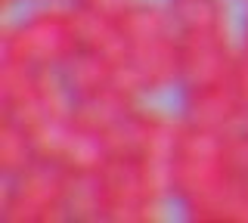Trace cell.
Returning a JSON list of instances; mask_svg holds the SVG:
<instances>
[{"label": "cell", "instance_id": "cell-1", "mask_svg": "<svg viewBox=\"0 0 248 223\" xmlns=\"http://www.w3.org/2000/svg\"><path fill=\"white\" fill-rule=\"evenodd\" d=\"M78 53H81L78 22L68 3H59V0L31 3L28 13H22L16 22L3 25L0 59H13V62L31 68L62 72Z\"/></svg>", "mask_w": 248, "mask_h": 223}, {"label": "cell", "instance_id": "cell-2", "mask_svg": "<svg viewBox=\"0 0 248 223\" xmlns=\"http://www.w3.org/2000/svg\"><path fill=\"white\" fill-rule=\"evenodd\" d=\"M103 223H155L170 202L168 167L149 158L112 152L99 167Z\"/></svg>", "mask_w": 248, "mask_h": 223}, {"label": "cell", "instance_id": "cell-3", "mask_svg": "<svg viewBox=\"0 0 248 223\" xmlns=\"http://www.w3.org/2000/svg\"><path fill=\"white\" fill-rule=\"evenodd\" d=\"M236 177V167L230 161V146L223 134L202 130L192 124H183L177 149L168 164V186L170 198L180 208L202 202L214 195Z\"/></svg>", "mask_w": 248, "mask_h": 223}, {"label": "cell", "instance_id": "cell-4", "mask_svg": "<svg viewBox=\"0 0 248 223\" xmlns=\"http://www.w3.org/2000/svg\"><path fill=\"white\" fill-rule=\"evenodd\" d=\"M68 174L59 161L37 158L22 174L3 180L0 220L3 223H59L68 220Z\"/></svg>", "mask_w": 248, "mask_h": 223}, {"label": "cell", "instance_id": "cell-5", "mask_svg": "<svg viewBox=\"0 0 248 223\" xmlns=\"http://www.w3.org/2000/svg\"><path fill=\"white\" fill-rule=\"evenodd\" d=\"M180 130H183L180 112L168 115L161 109H149V105L137 103L134 112L115 127L112 136H108V149L149 158L155 164L168 167L170 155H174V149H177V140H180Z\"/></svg>", "mask_w": 248, "mask_h": 223}, {"label": "cell", "instance_id": "cell-6", "mask_svg": "<svg viewBox=\"0 0 248 223\" xmlns=\"http://www.w3.org/2000/svg\"><path fill=\"white\" fill-rule=\"evenodd\" d=\"M121 62L140 96L180 87V34L174 31L152 37V41L130 44Z\"/></svg>", "mask_w": 248, "mask_h": 223}, {"label": "cell", "instance_id": "cell-7", "mask_svg": "<svg viewBox=\"0 0 248 223\" xmlns=\"http://www.w3.org/2000/svg\"><path fill=\"white\" fill-rule=\"evenodd\" d=\"M180 118L183 124L230 136L236 127H242L248 121V109L242 96L236 93L232 81H220V84L180 90Z\"/></svg>", "mask_w": 248, "mask_h": 223}, {"label": "cell", "instance_id": "cell-8", "mask_svg": "<svg viewBox=\"0 0 248 223\" xmlns=\"http://www.w3.org/2000/svg\"><path fill=\"white\" fill-rule=\"evenodd\" d=\"M239 47L230 34H186L180 37V87H205L232 78Z\"/></svg>", "mask_w": 248, "mask_h": 223}, {"label": "cell", "instance_id": "cell-9", "mask_svg": "<svg viewBox=\"0 0 248 223\" xmlns=\"http://www.w3.org/2000/svg\"><path fill=\"white\" fill-rule=\"evenodd\" d=\"M143 103V99H134L130 93L112 87L106 93H96V96H87V99H75L72 105V121L78 127L90 130V134H99L103 140L108 143V136L115 134V127L134 112V105Z\"/></svg>", "mask_w": 248, "mask_h": 223}, {"label": "cell", "instance_id": "cell-10", "mask_svg": "<svg viewBox=\"0 0 248 223\" xmlns=\"http://www.w3.org/2000/svg\"><path fill=\"white\" fill-rule=\"evenodd\" d=\"M72 10H75V22H78L81 50L99 53V56H108V59L127 56V37H124L118 16H108V13H99L93 6H84V3L72 6Z\"/></svg>", "mask_w": 248, "mask_h": 223}, {"label": "cell", "instance_id": "cell-11", "mask_svg": "<svg viewBox=\"0 0 248 223\" xmlns=\"http://www.w3.org/2000/svg\"><path fill=\"white\" fill-rule=\"evenodd\" d=\"M118 62L121 59H108V56H99V53L81 50L62 68V81H65L72 99H87V96H96V93L118 87Z\"/></svg>", "mask_w": 248, "mask_h": 223}, {"label": "cell", "instance_id": "cell-12", "mask_svg": "<svg viewBox=\"0 0 248 223\" xmlns=\"http://www.w3.org/2000/svg\"><path fill=\"white\" fill-rule=\"evenodd\" d=\"M183 217L192 223H248V177L236 174L214 195L186 205Z\"/></svg>", "mask_w": 248, "mask_h": 223}, {"label": "cell", "instance_id": "cell-13", "mask_svg": "<svg viewBox=\"0 0 248 223\" xmlns=\"http://www.w3.org/2000/svg\"><path fill=\"white\" fill-rule=\"evenodd\" d=\"M177 34H230L227 0H168Z\"/></svg>", "mask_w": 248, "mask_h": 223}, {"label": "cell", "instance_id": "cell-14", "mask_svg": "<svg viewBox=\"0 0 248 223\" xmlns=\"http://www.w3.org/2000/svg\"><path fill=\"white\" fill-rule=\"evenodd\" d=\"M37 158L41 155H37V146L31 140V134L19 121L0 115V174H3V180L22 174Z\"/></svg>", "mask_w": 248, "mask_h": 223}, {"label": "cell", "instance_id": "cell-15", "mask_svg": "<svg viewBox=\"0 0 248 223\" xmlns=\"http://www.w3.org/2000/svg\"><path fill=\"white\" fill-rule=\"evenodd\" d=\"M65 211H68V220H75V223H103V183H99V171L68 177Z\"/></svg>", "mask_w": 248, "mask_h": 223}, {"label": "cell", "instance_id": "cell-16", "mask_svg": "<svg viewBox=\"0 0 248 223\" xmlns=\"http://www.w3.org/2000/svg\"><path fill=\"white\" fill-rule=\"evenodd\" d=\"M227 146H230V161L236 167V174L248 177V121L227 136Z\"/></svg>", "mask_w": 248, "mask_h": 223}, {"label": "cell", "instance_id": "cell-17", "mask_svg": "<svg viewBox=\"0 0 248 223\" xmlns=\"http://www.w3.org/2000/svg\"><path fill=\"white\" fill-rule=\"evenodd\" d=\"M232 87H236V93L242 96L245 109H248V50L239 47V56H236V65H232Z\"/></svg>", "mask_w": 248, "mask_h": 223}, {"label": "cell", "instance_id": "cell-18", "mask_svg": "<svg viewBox=\"0 0 248 223\" xmlns=\"http://www.w3.org/2000/svg\"><path fill=\"white\" fill-rule=\"evenodd\" d=\"M134 3H137V0H84V6H93V10L108 13V16H118V19H121Z\"/></svg>", "mask_w": 248, "mask_h": 223}, {"label": "cell", "instance_id": "cell-19", "mask_svg": "<svg viewBox=\"0 0 248 223\" xmlns=\"http://www.w3.org/2000/svg\"><path fill=\"white\" fill-rule=\"evenodd\" d=\"M13 3H46V0H3V6H13Z\"/></svg>", "mask_w": 248, "mask_h": 223}, {"label": "cell", "instance_id": "cell-20", "mask_svg": "<svg viewBox=\"0 0 248 223\" xmlns=\"http://www.w3.org/2000/svg\"><path fill=\"white\" fill-rule=\"evenodd\" d=\"M242 47L248 50V13H245V25H242Z\"/></svg>", "mask_w": 248, "mask_h": 223}, {"label": "cell", "instance_id": "cell-21", "mask_svg": "<svg viewBox=\"0 0 248 223\" xmlns=\"http://www.w3.org/2000/svg\"><path fill=\"white\" fill-rule=\"evenodd\" d=\"M59 3H68V6H78V3H84V0H59Z\"/></svg>", "mask_w": 248, "mask_h": 223}, {"label": "cell", "instance_id": "cell-22", "mask_svg": "<svg viewBox=\"0 0 248 223\" xmlns=\"http://www.w3.org/2000/svg\"><path fill=\"white\" fill-rule=\"evenodd\" d=\"M245 3H248V0H245Z\"/></svg>", "mask_w": 248, "mask_h": 223}]
</instances>
